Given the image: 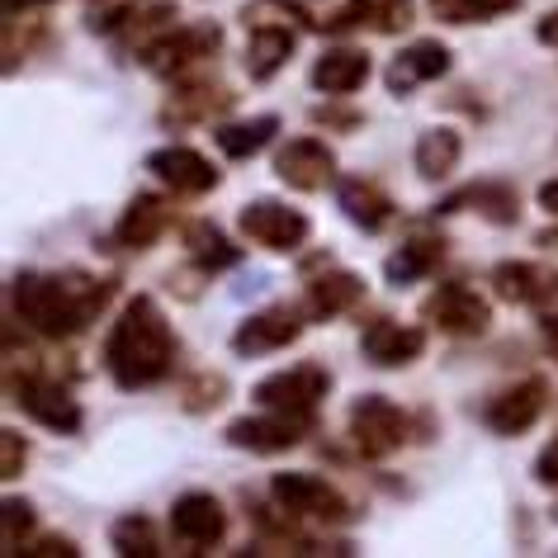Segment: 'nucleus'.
<instances>
[{
    "label": "nucleus",
    "mask_w": 558,
    "mask_h": 558,
    "mask_svg": "<svg viewBox=\"0 0 558 558\" xmlns=\"http://www.w3.org/2000/svg\"><path fill=\"white\" fill-rule=\"evenodd\" d=\"M317 426V416H299V412H275V408H260L251 416H236L228 422V445L236 450H251V454H284V450H299L308 440V430Z\"/></svg>",
    "instance_id": "nucleus-7"
},
{
    "label": "nucleus",
    "mask_w": 558,
    "mask_h": 558,
    "mask_svg": "<svg viewBox=\"0 0 558 558\" xmlns=\"http://www.w3.org/2000/svg\"><path fill=\"white\" fill-rule=\"evenodd\" d=\"M29 464V440L20 430H0V478H20Z\"/></svg>",
    "instance_id": "nucleus-36"
},
{
    "label": "nucleus",
    "mask_w": 558,
    "mask_h": 558,
    "mask_svg": "<svg viewBox=\"0 0 558 558\" xmlns=\"http://www.w3.org/2000/svg\"><path fill=\"white\" fill-rule=\"evenodd\" d=\"M497 299L521 303V308H554L558 303V265L539 260H501L493 265Z\"/></svg>",
    "instance_id": "nucleus-13"
},
{
    "label": "nucleus",
    "mask_w": 558,
    "mask_h": 558,
    "mask_svg": "<svg viewBox=\"0 0 558 558\" xmlns=\"http://www.w3.org/2000/svg\"><path fill=\"white\" fill-rule=\"evenodd\" d=\"M473 204L487 222H497V228H511L515 218H521V194H515L511 185H501V180H483V185H469L464 194H454L450 204H440L436 214H454V208Z\"/></svg>",
    "instance_id": "nucleus-28"
},
{
    "label": "nucleus",
    "mask_w": 558,
    "mask_h": 558,
    "mask_svg": "<svg viewBox=\"0 0 558 558\" xmlns=\"http://www.w3.org/2000/svg\"><path fill=\"white\" fill-rule=\"evenodd\" d=\"M426 5L445 24H483V20H501L511 10H521L525 0H426Z\"/></svg>",
    "instance_id": "nucleus-31"
},
{
    "label": "nucleus",
    "mask_w": 558,
    "mask_h": 558,
    "mask_svg": "<svg viewBox=\"0 0 558 558\" xmlns=\"http://www.w3.org/2000/svg\"><path fill=\"white\" fill-rule=\"evenodd\" d=\"M109 544L123 554V558H157L161 554V539H157V525L147 521L143 511H129L109 525Z\"/></svg>",
    "instance_id": "nucleus-30"
},
{
    "label": "nucleus",
    "mask_w": 558,
    "mask_h": 558,
    "mask_svg": "<svg viewBox=\"0 0 558 558\" xmlns=\"http://www.w3.org/2000/svg\"><path fill=\"white\" fill-rule=\"evenodd\" d=\"M327 393H331V374L323 365H313V360H303V365H294V369H279V374H270V379H260L256 388H251L256 408L299 412V416H317Z\"/></svg>",
    "instance_id": "nucleus-8"
},
{
    "label": "nucleus",
    "mask_w": 558,
    "mask_h": 558,
    "mask_svg": "<svg viewBox=\"0 0 558 558\" xmlns=\"http://www.w3.org/2000/svg\"><path fill=\"white\" fill-rule=\"evenodd\" d=\"M535 38L539 44H549V48H558V10H549V15L539 20V29H535Z\"/></svg>",
    "instance_id": "nucleus-39"
},
{
    "label": "nucleus",
    "mask_w": 558,
    "mask_h": 558,
    "mask_svg": "<svg viewBox=\"0 0 558 558\" xmlns=\"http://www.w3.org/2000/svg\"><path fill=\"white\" fill-rule=\"evenodd\" d=\"M459 157H464V137H459L454 129H426L422 137H416V175L430 180V185H440V180H450L459 171Z\"/></svg>",
    "instance_id": "nucleus-27"
},
{
    "label": "nucleus",
    "mask_w": 558,
    "mask_h": 558,
    "mask_svg": "<svg viewBox=\"0 0 558 558\" xmlns=\"http://www.w3.org/2000/svg\"><path fill=\"white\" fill-rule=\"evenodd\" d=\"M15 402L24 412L34 416L38 426H48V430H62V436H76L81 430V422H86V416H81V402L66 393L62 384H52V379H20L15 384Z\"/></svg>",
    "instance_id": "nucleus-17"
},
{
    "label": "nucleus",
    "mask_w": 558,
    "mask_h": 558,
    "mask_svg": "<svg viewBox=\"0 0 558 558\" xmlns=\"http://www.w3.org/2000/svg\"><path fill=\"white\" fill-rule=\"evenodd\" d=\"M422 351H426V331L412 323H398V317H374L365 337H360V355L374 369H402L412 360H422Z\"/></svg>",
    "instance_id": "nucleus-14"
},
{
    "label": "nucleus",
    "mask_w": 558,
    "mask_h": 558,
    "mask_svg": "<svg viewBox=\"0 0 558 558\" xmlns=\"http://www.w3.org/2000/svg\"><path fill=\"white\" fill-rule=\"evenodd\" d=\"M275 175L284 185H294L299 194H317V190L337 185V151L323 137H289L275 151Z\"/></svg>",
    "instance_id": "nucleus-11"
},
{
    "label": "nucleus",
    "mask_w": 558,
    "mask_h": 558,
    "mask_svg": "<svg viewBox=\"0 0 558 558\" xmlns=\"http://www.w3.org/2000/svg\"><path fill=\"white\" fill-rule=\"evenodd\" d=\"M222 393H228V379H222V374H199V379H194L190 388H185V408L190 412H208V408H218L222 402Z\"/></svg>",
    "instance_id": "nucleus-35"
},
{
    "label": "nucleus",
    "mask_w": 558,
    "mask_h": 558,
    "mask_svg": "<svg viewBox=\"0 0 558 558\" xmlns=\"http://www.w3.org/2000/svg\"><path fill=\"white\" fill-rule=\"evenodd\" d=\"M242 20L246 29L251 24H303L308 10L294 5V0H251V5H242Z\"/></svg>",
    "instance_id": "nucleus-34"
},
{
    "label": "nucleus",
    "mask_w": 558,
    "mask_h": 558,
    "mask_svg": "<svg viewBox=\"0 0 558 558\" xmlns=\"http://www.w3.org/2000/svg\"><path fill=\"white\" fill-rule=\"evenodd\" d=\"M308 327V308H294V303H270V308L251 313L242 327L232 331V351L236 355H275L284 345H294Z\"/></svg>",
    "instance_id": "nucleus-10"
},
{
    "label": "nucleus",
    "mask_w": 558,
    "mask_h": 558,
    "mask_svg": "<svg viewBox=\"0 0 558 558\" xmlns=\"http://www.w3.org/2000/svg\"><path fill=\"white\" fill-rule=\"evenodd\" d=\"M171 530L190 554L214 549V544L228 535V511H222V501L214 493H185V497H175V507H171Z\"/></svg>",
    "instance_id": "nucleus-16"
},
{
    "label": "nucleus",
    "mask_w": 558,
    "mask_h": 558,
    "mask_svg": "<svg viewBox=\"0 0 558 558\" xmlns=\"http://www.w3.org/2000/svg\"><path fill=\"white\" fill-rule=\"evenodd\" d=\"M544 341H549V351H554V360H558V313H544Z\"/></svg>",
    "instance_id": "nucleus-41"
},
{
    "label": "nucleus",
    "mask_w": 558,
    "mask_h": 558,
    "mask_svg": "<svg viewBox=\"0 0 558 558\" xmlns=\"http://www.w3.org/2000/svg\"><path fill=\"white\" fill-rule=\"evenodd\" d=\"M175 365V331L171 317L161 313V303L151 294H133L123 303V313L114 317L105 337V369L123 393L161 384Z\"/></svg>",
    "instance_id": "nucleus-2"
},
{
    "label": "nucleus",
    "mask_w": 558,
    "mask_h": 558,
    "mask_svg": "<svg viewBox=\"0 0 558 558\" xmlns=\"http://www.w3.org/2000/svg\"><path fill=\"white\" fill-rule=\"evenodd\" d=\"M190 242H194V256H199L204 270H228V265H236V256H242L236 246H228V236L218 228H204V222L190 232Z\"/></svg>",
    "instance_id": "nucleus-33"
},
{
    "label": "nucleus",
    "mask_w": 558,
    "mask_h": 558,
    "mask_svg": "<svg viewBox=\"0 0 558 558\" xmlns=\"http://www.w3.org/2000/svg\"><path fill=\"white\" fill-rule=\"evenodd\" d=\"M544 402H549V384L544 379H521L511 388H501V393L483 408V422L493 436H521L544 416Z\"/></svg>",
    "instance_id": "nucleus-15"
},
{
    "label": "nucleus",
    "mask_w": 558,
    "mask_h": 558,
    "mask_svg": "<svg viewBox=\"0 0 558 558\" xmlns=\"http://www.w3.org/2000/svg\"><path fill=\"white\" fill-rule=\"evenodd\" d=\"M535 199H539V208H549V214L558 218V180H544V185H539V194H535Z\"/></svg>",
    "instance_id": "nucleus-40"
},
{
    "label": "nucleus",
    "mask_w": 558,
    "mask_h": 558,
    "mask_svg": "<svg viewBox=\"0 0 558 558\" xmlns=\"http://www.w3.org/2000/svg\"><path fill=\"white\" fill-rule=\"evenodd\" d=\"M29 535H34V501L5 497V511H0V544H5V554L29 549Z\"/></svg>",
    "instance_id": "nucleus-32"
},
{
    "label": "nucleus",
    "mask_w": 558,
    "mask_h": 558,
    "mask_svg": "<svg viewBox=\"0 0 558 558\" xmlns=\"http://www.w3.org/2000/svg\"><path fill=\"white\" fill-rule=\"evenodd\" d=\"M275 133H279V119L275 114H260V119H246V123H218L214 143H218L222 157L246 161V157H256L260 147H270Z\"/></svg>",
    "instance_id": "nucleus-29"
},
{
    "label": "nucleus",
    "mask_w": 558,
    "mask_h": 558,
    "mask_svg": "<svg viewBox=\"0 0 558 558\" xmlns=\"http://www.w3.org/2000/svg\"><path fill=\"white\" fill-rule=\"evenodd\" d=\"M270 497L279 501V511H289L294 521L341 525V521H351V515H355V507L323 478V473H275V478H270Z\"/></svg>",
    "instance_id": "nucleus-5"
},
{
    "label": "nucleus",
    "mask_w": 558,
    "mask_h": 558,
    "mask_svg": "<svg viewBox=\"0 0 558 558\" xmlns=\"http://www.w3.org/2000/svg\"><path fill=\"white\" fill-rule=\"evenodd\" d=\"M38 5H52V0H5V15L15 20V15H24V10H38Z\"/></svg>",
    "instance_id": "nucleus-42"
},
{
    "label": "nucleus",
    "mask_w": 558,
    "mask_h": 558,
    "mask_svg": "<svg viewBox=\"0 0 558 558\" xmlns=\"http://www.w3.org/2000/svg\"><path fill=\"white\" fill-rule=\"evenodd\" d=\"M29 554H34V558H76L81 549H76L72 535H38V539L29 544Z\"/></svg>",
    "instance_id": "nucleus-37"
},
{
    "label": "nucleus",
    "mask_w": 558,
    "mask_h": 558,
    "mask_svg": "<svg viewBox=\"0 0 558 558\" xmlns=\"http://www.w3.org/2000/svg\"><path fill=\"white\" fill-rule=\"evenodd\" d=\"M109 299H114V279H95L86 270H62V275L29 270L15 275V284H10L15 323H24L48 341H66L76 331H86Z\"/></svg>",
    "instance_id": "nucleus-1"
},
{
    "label": "nucleus",
    "mask_w": 558,
    "mask_h": 558,
    "mask_svg": "<svg viewBox=\"0 0 558 558\" xmlns=\"http://www.w3.org/2000/svg\"><path fill=\"white\" fill-rule=\"evenodd\" d=\"M450 58L454 52L440 44V38H416V44H408L393 58V66H388V90L393 95H408L416 86H426V81H440L445 72H450Z\"/></svg>",
    "instance_id": "nucleus-19"
},
{
    "label": "nucleus",
    "mask_w": 558,
    "mask_h": 558,
    "mask_svg": "<svg viewBox=\"0 0 558 558\" xmlns=\"http://www.w3.org/2000/svg\"><path fill=\"white\" fill-rule=\"evenodd\" d=\"M535 483L539 487H558V436L535 454Z\"/></svg>",
    "instance_id": "nucleus-38"
},
{
    "label": "nucleus",
    "mask_w": 558,
    "mask_h": 558,
    "mask_svg": "<svg viewBox=\"0 0 558 558\" xmlns=\"http://www.w3.org/2000/svg\"><path fill=\"white\" fill-rule=\"evenodd\" d=\"M345 426H351V440L360 445V454H365V459L398 454L402 445H408V436H412L408 412H402L393 398H384V393L355 398L351 402V416H345Z\"/></svg>",
    "instance_id": "nucleus-4"
},
{
    "label": "nucleus",
    "mask_w": 558,
    "mask_h": 558,
    "mask_svg": "<svg viewBox=\"0 0 558 558\" xmlns=\"http://www.w3.org/2000/svg\"><path fill=\"white\" fill-rule=\"evenodd\" d=\"M337 204L360 232H384L398 214L393 194H388L384 185H374V180H365V175H341L337 180Z\"/></svg>",
    "instance_id": "nucleus-18"
},
{
    "label": "nucleus",
    "mask_w": 558,
    "mask_h": 558,
    "mask_svg": "<svg viewBox=\"0 0 558 558\" xmlns=\"http://www.w3.org/2000/svg\"><path fill=\"white\" fill-rule=\"evenodd\" d=\"M147 171L161 180L166 190H175L180 199H199V194L208 190H218L222 185V171L214 161L204 157V151H194V147H157L147 157Z\"/></svg>",
    "instance_id": "nucleus-12"
},
{
    "label": "nucleus",
    "mask_w": 558,
    "mask_h": 558,
    "mask_svg": "<svg viewBox=\"0 0 558 558\" xmlns=\"http://www.w3.org/2000/svg\"><path fill=\"white\" fill-rule=\"evenodd\" d=\"M365 81H369V52H360V48H327L313 62V86L331 95V100L355 95Z\"/></svg>",
    "instance_id": "nucleus-22"
},
{
    "label": "nucleus",
    "mask_w": 558,
    "mask_h": 558,
    "mask_svg": "<svg viewBox=\"0 0 558 558\" xmlns=\"http://www.w3.org/2000/svg\"><path fill=\"white\" fill-rule=\"evenodd\" d=\"M549 515H554V525H558V501H554V511H549Z\"/></svg>",
    "instance_id": "nucleus-44"
},
{
    "label": "nucleus",
    "mask_w": 558,
    "mask_h": 558,
    "mask_svg": "<svg viewBox=\"0 0 558 558\" xmlns=\"http://www.w3.org/2000/svg\"><path fill=\"white\" fill-rule=\"evenodd\" d=\"M166 222H171V208H166L161 194H133L129 208L114 222V246L123 251H147L161 242Z\"/></svg>",
    "instance_id": "nucleus-21"
},
{
    "label": "nucleus",
    "mask_w": 558,
    "mask_h": 558,
    "mask_svg": "<svg viewBox=\"0 0 558 558\" xmlns=\"http://www.w3.org/2000/svg\"><path fill=\"white\" fill-rule=\"evenodd\" d=\"M440 260H445V236H412V242H402L393 256L384 260V279L393 289H408L416 279L436 275Z\"/></svg>",
    "instance_id": "nucleus-25"
},
{
    "label": "nucleus",
    "mask_w": 558,
    "mask_h": 558,
    "mask_svg": "<svg viewBox=\"0 0 558 558\" xmlns=\"http://www.w3.org/2000/svg\"><path fill=\"white\" fill-rule=\"evenodd\" d=\"M232 105V95L222 90V86H214V81H190V86H180L171 100H166V109H161V123L171 129V123H199V119H218L222 109Z\"/></svg>",
    "instance_id": "nucleus-26"
},
{
    "label": "nucleus",
    "mask_w": 558,
    "mask_h": 558,
    "mask_svg": "<svg viewBox=\"0 0 558 558\" xmlns=\"http://www.w3.org/2000/svg\"><path fill=\"white\" fill-rule=\"evenodd\" d=\"M236 228H242L246 242L289 256V251H299L313 236V218L284 199H251L242 214H236Z\"/></svg>",
    "instance_id": "nucleus-6"
},
{
    "label": "nucleus",
    "mask_w": 558,
    "mask_h": 558,
    "mask_svg": "<svg viewBox=\"0 0 558 558\" xmlns=\"http://www.w3.org/2000/svg\"><path fill=\"white\" fill-rule=\"evenodd\" d=\"M303 24H251V44H246V72L256 81H270L279 66L294 58Z\"/></svg>",
    "instance_id": "nucleus-23"
},
{
    "label": "nucleus",
    "mask_w": 558,
    "mask_h": 558,
    "mask_svg": "<svg viewBox=\"0 0 558 558\" xmlns=\"http://www.w3.org/2000/svg\"><path fill=\"white\" fill-rule=\"evenodd\" d=\"M360 303H365V279L355 270H327L308 279V299H303V308H308L313 323H331V317H345L355 313Z\"/></svg>",
    "instance_id": "nucleus-20"
},
{
    "label": "nucleus",
    "mask_w": 558,
    "mask_h": 558,
    "mask_svg": "<svg viewBox=\"0 0 558 558\" xmlns=\"http://www.w3.org/2000/svg\"><path fill=\"white\" fill-rule=\"evenodd\" d=\"M222 48V29L208 20H194V24H180V29H161L157 38H147L143 44V62L151 76H180L190 72L194 62L204 58H218Z\"/></svg>",
    "instance_id": "nucleus-3"
},
{
    "label": "nucleus",
    "mask_w": 558,
    "mask_h": 558,
    "mask_svg": "<svg viewBox=\"0 0 558 558\" xmlns=\"http://www.w3.org/2000/svg\"><path fill=\"white\" fill-rule=\"evenodd\" d=\"M422 317L430 327H440L445 337H459V341L483 337V331L493 327V308H487V299L473 284H459V279L454 284H440L436 294L422 303Z\"/></svg>",
    "instance_id": "nucleus-9"
},
{
    "label": "nucleus",
    "mask_w": 558,
    "mask_h": 558,
    "mask_svg": "<svg viewBox=\"0 0 558 558\" xmlns=\"http://www.w3.org/2000/svg\"><path fill=\"white\" fill-rule=\"evenodd\" d=\"M539 246H549V251H558V228H544V232H539Z\"/></svg>",
    "instance_id": "nucleus-43"
},
{
    "label": "nucleus",
    "mask_w": 558,
    "mask_h": 558,
    "mask_svg": "<svg viewBox=\"0 0 558 558\" xmlns=\"http://www.w3.org/2000/svg\"><path fill=\"white\" fill-rule=\"evenodd\" d=\"M412 15H416L412 0H345L327 29H351V24H365V29H374V34H408Z\"/></svg>",
    "instance_id": "nucleus-24"
}]
</instances>
